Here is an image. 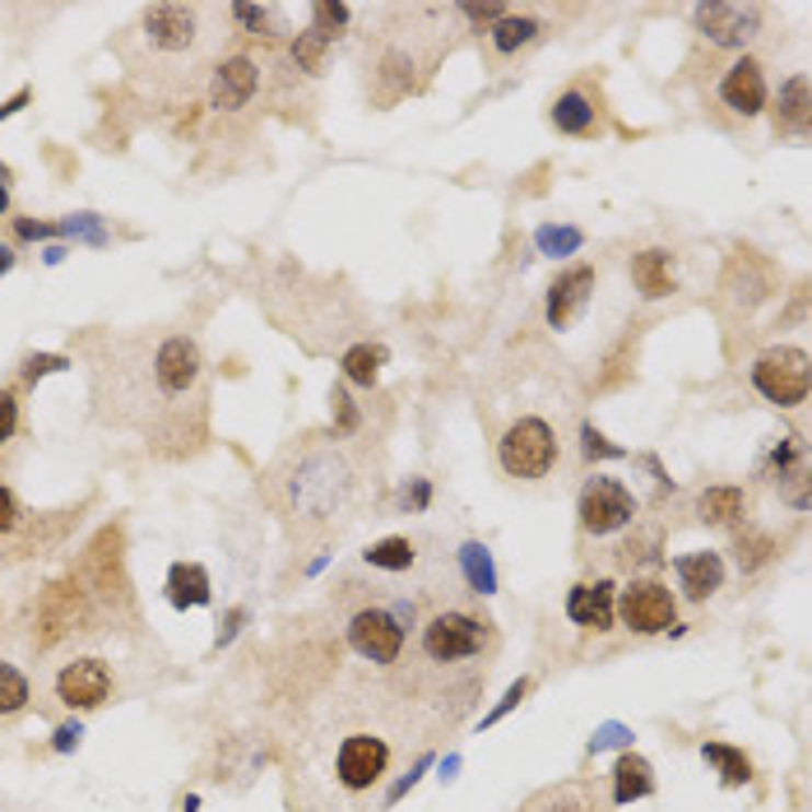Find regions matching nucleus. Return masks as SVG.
Here are the masks:
<instances>
[{
	"instance_id": "1",
	"label": "nucleus",
	"mask_w": 812,
	"mask_h": 812,
	"mask_svg": "<svg viewBox=\"0 0 812 812\" xmlns=\"http://www.w3.org/2000/svg\"><path fill=\"white\" fill-rule=\"evenodd\" d=\"M274 492L284 516L302 529H330L353 516L363 502V465L340 442H307L274 465Z\"/></svg>"
},
{
	"instance_id": "2",
	"label": "nucleus",
	"mask_w": 812,
	"mask_h": 812,
	"mask_svg": "<svg viewBox=\"0 0 812 812\" xmlns=\"http://www.w3.org/2000/svg\"><path fill=\"white\" fill-rule=\"evenodd\" d=\"M752 390L762 394L766 404H776V409H799L808 400V386H812V376H808V353L803 348H766L757 363H752Z\"/></svg>"
},
{
	"instance_id": "3",
	"label": "nucleus",
	"mask_w": 812,
	"mask_h": 812,
	"mask_svg": "<svg viewBox=\"0 0 812 812\" xmlns=\"http://www.w3.org/2000/svg\"><path fill=\"white\" fill-rule=\"evenodd\" d=\"M576 521L594 539H608V534L637 525V498H631V488L622 479L594 473V479H585L581 498H576Z\"/></svg>"
},
{
	"instance_id": "4",
	"label": "nucleus",
	"mask_w": 812,
	"mask_h": 812,
	"mask_svg": "<svg viewBox=\"0 0 812 812\" xmlns=\"http://www.w3.org/2000/svg\"><path fill=\"white\" fill-rule=\"evenodd\" d=\"M498 460L511 479H548L558 465V432L544 419H521L506 427V437L498 442Z\"/></svg>"
},
{
	"instance_id": "5",
	"label": "nucleus",
	"mask_w": 812,
	"mask_h": 812,
	"mask_svg": "<svg viewBox=\"0 0 812 812\" xmlns=\"http://www.w3.org/2000/svg\"><path fill=\"white\" fill-rule=\"evenodd\" d=\"M762 28H766V5H757V0H710V5H697V33L710 47L743 52L757 43Z\"/></svg>"
},
{
	"instance_id": "6",
	"label": "nucleus",
	"mask_w": 812,
	"mask_h": 812,
	"mask_svg": "<svg viewBox=\"0 0 812 812\" xmlns=\"http://www.w3.org/2000/svg\"><path fill=\"white\" fill-rule=\"evenodd\" d=\"M488 650V622L473 618V613H432L423 622V655L432 664H460Z\"/></svg>"
},
{
	"instance_id": "7",
	"label": "nucleus",
	"mask_w": 812,
	"mask_h": 812,
	"mask_svg": "<svg viewBox=\"0 0 812 812\" xmlns=\"http://www.w3.org/2000/svg\"><path fill=\"white\" fill-rule=\"evenodd\" d=\"M613 613H618L622 627L637 631V637H660V631H668L673 618H678V599H673V590L655 576H631L618 594V604H613Z\"/></svg>"
},
{
	"instance_id": "8",
	"label": "nucleus",
	"mask_w": 812,
	"mask_h": 812,
	"mask_svg": "<svg viewBox=\"0 0 812 812\" xmlns=\"http://www.w3.org/2000/svg\"><path fill=\"white\" fill-rule=\"evenodd\" d=\"M89 622V590L84 581H56L47 585V594L37 599V627H33V645H56V641H66L70 631H79Z\"/></svg>"
},
{
	"instance_id": "9",
	"label": "nucleus",
	"mask_w": 812,
	"mask_h": 812,
	"mask_svg": "<svg viewBox=\"0 0 812 812\" xmlns=\"http://www.w3.org/2000/svg\"><path fill=\"white\" fill-rule=\"evenodd\" d=\"M205 5H149L140 19V33L153 52H168V56H191L195 47L205 43Z\"/></svg>"
},
{
	"instance_id": "10",
	"label": "nucleus",
	"mask_w": 812,
	"mask_h": 812,
	"mask_svg": "<svg viewBox=\"0 0 812 812\" xmlns=\"http://www.w3.org/2000/svg\"><path fill=\"white\" fill-rule=\"evenodd\" d=\"M348 645L367 664H394L404 650V622L390 608H358L348 618Z\"/></svg>"
},
{
	"instance_id": "11",
	"label": "nucleus",
	"mask_w": 812,
	"mask_h": 812,
	"mask_svg": "<svg viewBox=\"0 0 812 812\" xmlns=\"http://www.w3.org/2000/svg\"><path fill=\"white\" fill-rule=\"evenodd\" d=\"M386 766H390V743L381 734H348L340 743V752H334V776H340L348 794L371 789L386 776Z\"/></svg>"
},
{
	"instance_id": "12",
	"label": "nucleus",
	"mask_w": 812,
	"mask_h": 812,
	"mask_svg": "<svg viewBox=\"0 0 812 812\" xmlns=\"http://www.w3.org/2000/svg\"><path fill=\"white\" fill-rule=\"evenodd\" d=\"M56 697H61V706H70V710H98L112 697V668L103 660H93V655L66 664L61 673H56Z\"/></svg>"
},
{
	"instance_id": "13",
	"label": "nucleus",
	"mask_w": 812,
	"mask_h": 812,
	"mask_svg": "<svg viewBox=\"0 0 812 812\" xmlns=\"http://www.w3.org/2000/svg\"><path fill=\"white\" fill-rule=\"evenodd\" d=\"M720 103L734 116H743V122L766 112L770 93H766V70H762L757 56H739V61L720 75Z\"/></svg>"
},
{
	"instance_id": "14",
	"label": "nucleus",
	"mask_w": 812,
	"mask_h": 812,
	"mask_svg": "<svg viewBox=\"0 0 812 812\" xmlns=\"http://www.w3.org/2000/svg\"><path fill=\"white\" fill-rule=\"evenodd\" d=\"M548 122H552V130L571 135V140H594V135L604 130L599 93H594L590 84H571V89H562L558 98H552V107H548Z\"/></svg>"
},
{
	"instance_id": "15",
	"label": "nucleus",
	"mask_w": 812,
	"mask_h": 812,
	"mask_svg": "<svg viewBox=\"0 0 812 812\" xmlns=\"http://www.w3.org/2000/svg\"><path fill=\"white\" fill-rule=\"evenodd\" d=\"M255 89H261V70H255L251 56H228V61L214 66L209 103H214V112H237L251 103Z\"/></svg>"
},
{
	"instance_id": "16",
	"label": "nucleus",
	"mask_w": 812,
	"mask_h": 812,
	"mask_svg": "<svg viewBox=\"0 0 812 812\" xmlns=\"http://www.w3.org/2000/svg\"><path fill=\"white\" fill-rule=\"evenodd\" d=\"M594 284H599L594 265H571V270H562L558 279H552V288H548V325H552V330H567L571 321H576V316L585 311V302H590Z\"/></svg>"
},
{
	"instance_id": "17",
	"label": "nucleus",
	"mask_w": 812,
	"mask_h": 812,
	"mask_svg": "<svg viewBox=\"0 0 812 812\" xmlns=\"http://www.w3.org/2000/svg\"><path fill=\"white\" fill-rule=\"evenodd\" d=\"M613 604H618L613 581H581V585H571V594H567V618L576 627H590V631H608L613 618H618Z\"/></svg>"
},
{
	"instance_id": "18",
	"label": "nucleus",
	"mask_w": 812,
	"mask_h": 812,
	"mask_svg": "<svg viewBox=\"0 0 812 812\" xmlns=\"http://www.w3.org/2000/svg\"><path fill=\"white\" fill-rule=\"evenodd\" d=\"M516 812H604V799H599V785L594 780H562V785L539 789V794L525 799Z\"/></svg>"
},
{
	"instance_id": "19",
	"label": "nucleus",
	"mask_w": 812,
	"mask_h": 812,
	"mask_svg": "<svg viewBox=\"0 0 812 812\" xmlns=\"http://www.w3.org/2000/svg\"><path fill=\"white\" fill-rule=\"evenodd\" d=\"M544 33H548V28H544L539 14H529V10H506L498 24L488 28V52L506 61V56H521L525 47H534Z\"/></svg>"
},
{
	"instance_id": "20",
	"label": "nucleus",
	"mask_w": 812,
	"mask_h": 812,
	"mask_svg": "<svg viewBox=\"0 0 812 812\" xmlns=\"http://www.w3.org/2000/svg\"><path fill=\"white\" fill-rule=\"evenodd\" d=\"M770 126H776L780 140H803L808 135V79L803 75H789L776 103H770Z\"/></svg>"
},
{
	"instance_id": "21",
	"label": "nucleus",
	"mask_w": 812,
	"mask_h": 812,
	"mask_svg": "<svg viewBox=\"0 0 812 812\" xmlns=\"http://www.w3.org/2000/svg\"><path fill=\"white\" fill-rule=\"evenodd\" d=\"M673 571H678V585L687 599H710L720 585H724V562H720V552H683V558H673Z\"/></svg>"
},
{
	"instance_id": "22",
	"label": "nucleus",
	"mask_w": 812,
	"mask_h": 812,
	"mask_svg": "<svg viewBox=\"0 0 812 812\" xmlns=\"http://www.w3.org/2000/svg\"><path fill=\"white\" fill-rule=\"evenodd\" d=\"M631 284H637L641 297H668L673 288H678V274H673V255L660 251V247H650V251H637L631 255Z\"/></svg>"
},
{
	"instance_id": "23",
	"label": "nucleus",
	"mask_w": 812,
	"mask_h": 812,
	"mask_svg": "<svg viewBox=\"0 0 812 812\" xmlns=\"http://www.w3.org/2000/svg\"><path fill=\"white\" fill-rule=\"evenodd\" d=\"M655 794V766L637 752H622L618 766H613V803H637Z\"/></svg>"
},
{
	"instance_id": "24",
	"label": "nucleus",
	"mask_w": 812,
	"mask_h": 812,
	"mask_svg": "<svg viewBox=\"0 0 812 812\" xmlns=\"http://www.w3.org/2000/svg\"><path fill=\"white\" fill-rule=\"evenodd\" d=\"M168 599H172L176 608H205V604L214 599L205 567H195V562H176V567L168 571Z\"/></svg>"
},
{
	"instance_id": "25",
	"label": "nucleus",
	"mask_w": 812,
	"mask_h": 812,
	"mask_svg": "<svg viewBox=\"0 0 812 812\" xmlns=\"http://www.w3.org/2000/svg\"><path fill=\"white\" fill-rule=\"evenodd\" d=\"M743 511H747V498H743V488H734V483H716V488H706L697 498V516L706 525H739Z\"/></svg>"
},
{
	"instance_id": "26",
	"label": "nucleus",
	"mask_w": 812,
	"mask_h": 812,
	"mask_svg": "<svg viewBox=\"0 0 812 812\" xmlns=\"http://www.w3.org/2000/svg\"><path fill=\"white\" fill-rule=\"evenodd\" d=\"M363 558H367V567H376V571H409L413 562H419V548H413V539H404V534H390V539L371 544Z\"/></svg>"
},
{
	"instance_id": "27",
	"label": "nucleus",
	"mask_w": 812,
	"mask_h": 812,
	"mask_svg": "<svg viewBox=\"0 0 812 812\" xmlns=\"http://www.w3.org/2000/svg\"><path fill=\"white\" fill-rule=\"evenodd\" d=\"M701 757L720 770V780H724L729 789H739V785H747V780H752V762L743 757V747H729V743H706V747H701Z\"/></svg>"
},
{
	"instance_id": "28",
	"label": "nucleus",
	"mask_w": 812,
	"mask_h": 812,
	"mask_svg": "<svg viewBox=\"0 0 812 812\" xmlns=\"http://www.w3.org/2000/svg\"><path fill=\"white\" fill-rule=\"evenodd\" d=\"M381 363H386V348L381 344H353L348 353H344V376L353 386H376V376H381Z\"/></svg>"
},
{
	"instance_id": "29",
	"label": "nucleus",
	"mask_w": 812,
	"mask_h": 812,
	"mask_svg": "<svg viewBox=\"0 0 812 812\" xmlns=\"http://www.w3.org/2000/svg\"><path fill=\"white\" fill-rule=\"evenodd\" d=\"M460 567H465L469 585L479 590V594H492V590H498V571H492V558H488L483 544H465V548H460Z\"/></svg>"
},
{
	"instance_id": "30",
	"label": "nucleus",
	"mask_w": 812,
	"mask_h": 812,
	"mask_svg": "<svg viewBox=\"0 0 812 812\" xmlns=\"http://www.w3.org/2000/svg\"><path fill=\"white\" fill-rule=\"evenodd\" d=\"M734 548H739V567H743V571H757L762 562H770V558L780 552L776 539H770V534H762V529H739Z\"/></svg>"
},
{
	"instance_id": "31",
	"label": "nucleus",
	"mask_w": 812,
	"mask_h": 812,
	"mask_svg": "<svg viewBox=\"0 0 812 812\" xmlns=\"http://www.w3.org/2000/svg\"><path fill=\"white\" fill-rule=\"evenodd\" d=\"M28 678L14 664H0V716H19L28 706Z\"/></svg>"
},
{
	"instance_id": "32",
	"label": "nucleus",
	"mask_w": 812,
	"mask_h": 812,
	"mask_svg": "<svg viewBox=\"0 0 812 812\" xmlns=\"http://www.w3.org/2000/svg\"><path fill=\"white\" fill-rule=\"evenodd\" d=\"M325 52H330V43L316 28H302L293 37V61H297V70H307V75H321Z\"/></svg>"
},
{
	"instance_id": "33",
	"label": "nucleus",
	"mask_w": 812,
	"mask_h": 812,
	"mask_svg": "<svg viewBox=\"0 0 812 812\" xmlns=\"http://www.w3.org/2000/svg\"><path fill=\"white\" fill-rule=\"evenodd\" d=\"M348 5H334V0H316L311 5V28L325 37V43H334V37H340L344 28H348Z\"/></svg>"
},
{
	"instance_id": "34",
	"label": "nucleus",
	"mask_w": 812,
	"mask_h": 812,
	"mask_svg": "<svg viewBox=\"0 0 812 812\" xmlns=\"http://www.w3.org/2000/svg\"><path fill=\"white\" fill-rule=\"evenodd\" d=\"M534 242H539V251L544 255H571V251H581V242H585V232L581 228H539L534 232Z\"/></svg>"
},
{
	"instance_id": "35",
	"label": "nucleus",
	"mask_w": 812,
	"mask_h": 812,
	"mask_svg": "<svg viewBox=\"0 0 812 812\" xmlns=\"http://www.w3.org/2000/svg\"><path fill=\"white\" fill-rule=\"evenodd\" d=\"M581 450H585V460H622V455H627L622 446H613L594 423L581 427Z\"/></svg>"
},
{
	"instance_id": "36",
	"label": "nucleus",
	"mask_w": 812,
	"mask_h": 812,
	"mask_svg": "<svg viewBox=\"0 0 812 812\" xmlns=\"http://www.w3.org/2000/svg\"><path fill=\"white\" fill-rule=\"evenodd\" d=\"M66 237H84V242H93V247H103L107 242V228H103V219L98 214H70L66 224H56Z\"/></svg>"
},
{
	"instance_id": "37",
	"label": "nucleus",
	"mask_w": 812,
	"mask_h": 812,
	"mask_svg": "<svg viewBox=\"0 0 812 812\" xmlns=\"http://www.w3.org/2000/svg\"><path fill=\"white\" fill-rule=\"evenodd\" d=\"M70 367V358H61V353H33V358H24V381L33 386V381H43V376H52V371H66Z\"/></svg>"
},
{
	"instance_id": "38",
	"label": "nucleus",
	"mask_w": 812,
	"mask_h": 812,
	"mask_svg": "<svg viewBox=\"0 0 812 812\" xmlns=\"http://www.w3.org/2000/svg\"><path fill=\"white\" fill-rule=\"evenodd\" d=\"M228 14H232L242 28H251V33H265L274 19H279V10H274V5H232Z\"/></svg>"
},
{
	"instance_id": "39",
	"label": "nucleus",
	"mask_w": 812,
	"mask_h": 812,
	"mask_svg": "<svg viewBox=\"0 0 812 812\" xmlns=\"http://www.w3.org/2000/svg\"><path fill=\"white\" fill-rule=\"evenodd\" d=\"M19 525H24V506H19L14 492L0 483V539H10V534H19Z\"/></svg>"
},
{
	"instance_id": "40",
	"label": "nucleus",
	"mask_w": 812,
	"mask_h": 812,
	"mask_svg": "<svg viewBox=\"0 0 812 812\" xmlns=\"http://www.w3.org/2000/svg\"><path fill=\"white\" fill-rule=\"evenodd\" d=\"M525 697H529V678L511 683V687H506V697H502V701H498V706H492L488 716H483V724H498V720H502V716H511V710H516V706H521Z\"/></svg>"
},
{
	"instance_id": "41",
	"label": "nucleus",
	"mask_w": 812,
	"mask_h": 812,
	"mask_svg": "<svg viewBox=\"0 0 812 812\" xmlns=\"http://www.w3.org/2000/svg\"><path fill=\"white\" fill-rule=\"evenodd\" d=\"M780 488H785V502L794 511H808V473L803 469H789L780 473Z\"/></svg>"
},
{
	"instance_id": "42",
	"label": "nucleus",
	"mask_w": 812,
	"mask_h": 812,
	"mask_svg": "<svg viewBox=\"0 0 812 812\" xmlns=\"http://www.w3.org/2000/svg\"><path fill=\"white\" fill-rule=\"evenodd\" d=\"M14 427H19V394L14 390H0V446L14 437Z\"/></svg>"
},
{
	"instance_id": "43",
	"label": "nucleus",
	"mask_w": 812,
	"mask_h": 812,
	"mask_svg": "<svg viewBox=\"0 0 812 812\" xmlns=\"http://www.w3.org/2000/svg\"><path fill=\"white\" fill-rule=\"evenodd\" d=\"M330 404H334V413H340V432H344V437H348V432H358V409H353L348 390H330Z\"/></svg>"
},
{
	"instance_id": "44",
	"label": "nucleus",
	"mask_w": 812,
	"mask_h": 812,
	"mask_svg": "<svg viewBox=\"0 0 812 812\" xmlns=\"http://www.w3.org/2000/svg\"><path fill=\"white\" fill-rule=\"evenodd\" d=\"M455 14L460 19H469V24H483V28H492L498 19L506 14V5H455Z\"/></svg>"
},
{
	"instance_id": "45",
	"label": "nucleus",
	"mask_w": 812,
	"mask_h": 812,
	"mask_svg": "<svg viewBox=\"0 0 812 812\" xmlns=\"http://www.w3.org/2000/svg\"><path fill=\"white\" fill-rule=\"evenodd\" d=\"M10 228H14L19 242H37V237H56V232H61L56 224H33V219H24V214H19V219H10Z\"/></svg>"
},
{
	"instance_id": "46",
	"label": "nucleus",
	"mask_w": 812,
	"mask_h": 812,
	"mask_svg": "<svg viewBox=\"0 0 812 812\" xmlns=\"http://www.w3.org/2000/svg\"><path fill=\"white\" fill-rule=\"evenodd\" d=\"M432 502V488H427V479H413V488L404 492V506H413V511H423Z\"/></svg>"
},
{
	"instance_id": "47",
	"label": "nucleus",
	"mask_w": 812,
	"mask_h": 812,
	"mask_svg": "<svg viewBox=\"0 0 812 812\" xmlns=\"http://www.w3.org/2000/svg\"><path fill=\"white\" fill-rule=\"evenodd\" d=\"M79 747V724H61L56 729V752H75Z\"/></svg>"
},
{
	"instance_id": "48",
	"label": "nucleus",
	"mask_w": 812,
	"mask_h": 812,
	"mask_svg": "<svg viewBox=\"0 0 812 812\" xmlns=\"http://www.w3.org/2000/svg\"><path fill=\"white\" fill-rule=\"evenodd\" d=\"M28 98H33V93H28V89H19V93H14V98H10V103H0V122H5V116H14V112H19V107H24V103H28Z\"/></svg>"
},
{
	"instance_id": "49",
	"label": "nucleus",
	"mask_w": 812,
	"mask_h": 812,
	"mask_svg": "<svg viewBox=\"0 0 812 812\" xmlns=\"http://www.w3.org/2000/svg\"><path fill=\"white\" fill-rule=\"evenodd\" d=\"M5 209H10V168L0 163V214H5Z\"/></svg>"
},
{
	"instance_id": "50",
	"label": "nucleus",
	"mask_w": 812,
	"mask_h": 812,
	"mask_svg": "<svg viewBox=\"0 0 812 812\" xmlns=\"http://www.w3.org/2000/svg\"><path fill=\"white\" fill-rule=\"evenodd\" d=\"M14 270V247H0V274Z\"/></svg>"
}]
</instances>
